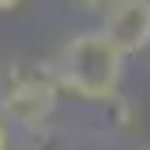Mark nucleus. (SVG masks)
Masks as SVG:
<instances>
[{
  "label": "nucleus",
  "mask_w": 150,
  "mask_h": 150,
  "mask_svg": "<svg viewBox=\"0 0 150 150\" xmlns=\"http://www.w3.org/2000/svg\"><path fill=\"white\" fill-rule=\"evenodd\" d=\"M126 52L105 32H80L67 38V45L52 59V74L63 91L87 101H108L122 84Z\"/></svg>",
  "instance_id": "obj_1"
},
{
  "label": "nucleus",
  "mask_w": 150,
  "mask_h": 150,
  "mask_svg": "<svg viewBox=\"0 0 150 150\" xmlns=\"http://www.w3.org/2000/svg\"><path fill=\"white\" fill-rule=\"evenodd\" d=\"M59 80L45 63H7L0 74V115L21 129H42L59 101Z\"/></svg>",
  "instance_id": "obj_2"
},
{
  "label": "nucleus",
  "mask_w": 150,
  "mask_h": 150,
  "mask_svg": "<svg viewBox=\"0 0 150 150\" xmlns=\"http://www.w3.org/2000/svg\"><path fill=\"white\" fill-rule=\"evenodd\" d=\"M94 14H101V32L126 56L150 45V0H98Z\"/></svg>",
  "instance_id": "obj_3"
},
{
  "label": "nucleus",
  "mask_w": 150,
  "mask_h": 150,
  "mask_svg": "<svg viewBox=\"0 0 150 150\" xmlns=\"http://www.w3.org/2000/svg\"><path fill=\"white\" fill-rule=\"evenodd\" d=\"M0 150H11V133H7V122L0 119Z\"/></svg>",
  "instance_id": "obj_4"
},
{
  "label": "nucleus",
  "mask_w": 150,
  "mask_h": 150,
  "mask_svg": "<svg viewBox=\"0 0 150 150\" xmlns=\"http://www.w3.org/2000/svg\"><path fill=\"white\" fill-rule=\"evenodd\" d=\"M21 4H25V0H0V14H4V11H14V7H21Z\"/></svg>",
  "instance_id": "obj_5"
},
{
  "label": "nucleus",
  "mask_w": 150,
  "mask_h": 150,
  "mask_svg": "<svg viewBox=\"0 0 150 150\" xmlns=\"http://www.w3.org/2000/svg\"><path fill=\"white\" fill-rule=\"evenodd\" d=\"M147 150H150V147H147Z\"/></svg>",
  "instance_id": "obj_6"
}]
</instances>
